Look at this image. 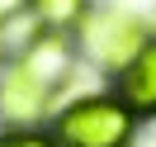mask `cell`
<instances>
[{
    "instance_id": "obj_1",
    "label": "cell",
    "mask_w": 156,
    "mask_h": 147,
    "mask_svg": "<svg viewBox=\"0 0 156 147\" xmlns=\"http://www.w3.org/2000/svg\"><path fill=\"white\" fill-rule=\"evenodd\" d=\"M52 138L57 147H128L133 114L118 105V95H90L57 114Z\"/></svg>"
},
{
    "instance_id": "obj_2",
    "label": "cell",
    "mask_w": 156,
    "mask_h": 147,
    "mask_svg": "<svg viewBox=\"0 0 156 147\" xmlns=\"http://www.w3.org/2000/svg\"><path fill=\"white\" fill-rule=\"evenodd\" d=\"M142 43H147V29L123 10H85L80 19V48L104 71H123L142 52Z\"/></svg>"
},
{
    "instance_id": "obj_3",
    "label": "cell",
    "mask_w": 156,
    "mask_h": 147,
    "mask_svg": "<svg viewBox=\"0 0 156 147\" xmlns=\"http://www.w3.org/2000/svg\"><path fill=\"white\" fill-rule=\"evenodd\" d=\"M118 105L133 119H156V38H147L142 52L118 71Z\"/></svg>"
},
{
    "instance_id": "obj_4",
    "label": "cell",
    "mask_w": 156,
    "mask_h": 147,
    "mask_svg": "<svg viewBox=\"0 0 156 147\" xmlns=\"http://www.w3.org/2000/svg\"><path fill=\"white\" fill-rule=\"evenodd\" d=\"M14 67L29 71L43 90H57L62 81L71 76V48H66L62 33H43V38H33L29 48H24V57H14Z\"/></svg>"
},
{
    "instance_id": "obj_5",
    "label": "cell",
    "mask_w": 156,
    "mask_h": 147,
    "mask_svg": "<svg viewBox=\"0 0 156 147\" xmlns=\"http://www.w3.org/2000/svg\"><path fill=\"white\" fill-rule=\"evenodd\" d=\"M48 100H52V90H43L29 71L10 67L0 76V119H10V123H38Z\"/></svg>"
},
{
    "instance_id": "obj_6",
    "label": "cell",
    "mask_w": 156,
    "mask_h": 147,
    "mask_svg": "<svg viewBox=\"0 0 156 147\" xmlns=\"http://www.w3.org/2000/svg\"><path fill=\"white\" fill-rule=\"evenodd\" d=\"M33 10H38V19H43L48 33H62V29H71V24L80 29V19H85V0H33Z\"/></svg>"
},
{
    "instance_id": "obj_7",
    "label": "cell",
    "mask_w": 156,
    "mask_h": 147,
    "mask_svg": "<svg viewBox=\"0 0 156 147\" xmlns=\"http://www.w3.org/2000/svg\"><path fill=\"white\" fill-rule=\"evenodd\" d=\"M0 147H57V138L52 133H0Z\"/></svg>"
},
{
    "instance_id": "obj_8",
    "label": "cell",
    "mask_w": 156,
    "mask_h": 147,
    "mask_svg": "<svg viewBox=\"0 0 156 147\" xmlns=\"http://www.w3.org/2000/svg\"><path fill=\"white\" fill-rule=\"evenodd\" d=\"M24 10H33V0H0V24H10V19H19Z\"/></svg>"
},
{
    "instance_id": "obj_9",
    "label": "cell",
    "mask_w": 156,
    "mask_h": 147,
    "mask_svg": "<svg viewBox=\"0 0 156 147\" xmlns=\"http://www.w3.org/2000/svg\"><path fill=\"white\" fill-rule=\"evenodd\" d=\"M0 48H5V24H0Z\"/></svg>"
}]
</instances>
